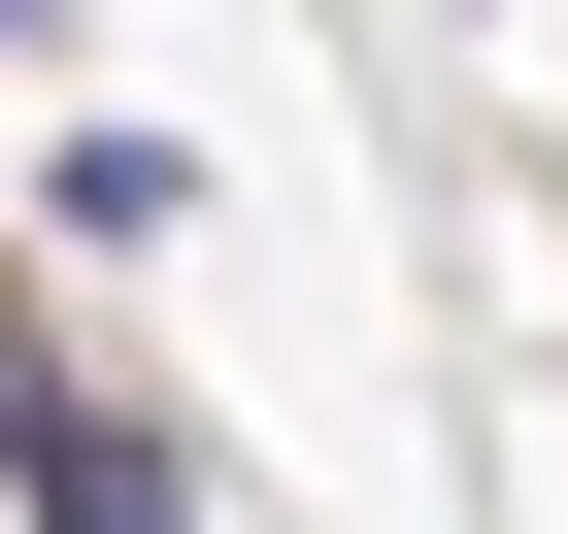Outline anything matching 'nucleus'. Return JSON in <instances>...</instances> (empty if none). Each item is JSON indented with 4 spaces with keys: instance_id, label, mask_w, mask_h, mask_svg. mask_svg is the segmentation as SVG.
Wrapping results in <instances>:
<instances>
[{
    "instance_id": "2",
    "label": "nucleus",
    "mask_w": 568,
    "mask_h": 534,
    "mask_svg": "<svg viewBox=\"0 0 568 534\" xmlns=\"http://www.w3.org/2000/svg\"><path fill=\"white\" fill-rule=\"evenodd\" d=\"M0 34H34V0H0Z\"/></svg>"
},
{
    "instance_id": "1",
    "label": "nucleus",
    "mask_w": 568,
    "mask_h": 534,
    "mask_svg": "<svg viewBox=\"0 0 568 534\" xmlns=\"http://www.w3.org/2000/svg\"><path fill=\"white\" fill-rule=\"evenodd\" d=\"M0 468H34V534H168V434H134V401H34Z\"/></svg>"
}]
</instances>
